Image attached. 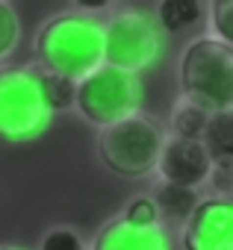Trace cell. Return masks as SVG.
<instances>
[{"instance_id":"cell-14","label":"cell","mask_w":233,"mask_h":250,"mask_svg":"<svg viewBox=\"0 0 233 250\" xmlns=\"http://www.w3.org/2000/svg\"><path fill=\"white\" fill-rule=\"evenodd\" d=\"M204 3L201 0H163L157 6V18H160V27L168 30V33H180L186 27H192L195 21H201L204 15Z\"/></svg>"},{"instance_id":"cell-12","label":"cell","mask_w":233,"mask_h":250,"mask_svg":"<svg viewBox=\"0 0 233 250\" xmlns=\"http://www.w3.org/2000/svg\"><path fill=\"white\" fill-rule=\"evenodd\" d=\"M201 145L207 147L210 159H233V109L210 112Z\"/></svg>"},{"instance_id":"cell-20","label":"cell","mask_w":233,"mask_h":250,"mask_svg":"<svg viewBox=\"0 0 233 250\" xmlns=\"http://www.w3.org/2000/svg\"><path fill=\"white\" fill-rule=\"evenodd\" d=\"M0 250H24V247H15V244H0Z\"/></svg>"},{"instance_id":"cell-1","label":"cell","mask_w":233,"mask_h":250,"mask_svg":"<svg viewBox=\"0 0 233 250\" xmlns=\"http://www.w3.org/2000/svg\"><path fill=\"white\" fill-rule=\"evenodd\" d=\"M36 56L45 71L80 83L103 62V27L80 12L53 15L36 36Z\"/></svg>"},{"instance_id":"cell-6","label":"cell","mask_w":233,"mask_h":250,"mask_svg":"<svg viewBox=\"0 0 233 250\" xmlns=\"http://www.w3.org/2000/svg\"><path fill=\"white\" fill-rule=\"evenodd\" d=\"M142 88L133 74H121L115 68H94L77 83V109L86 121L97 127H109L115 121H124L136 112Z\"/></svg>"},{"instance_id":"cell-16","label":"cell","mask_w":233,"mask_h":250,"mask_svg":"<svg viewBox=\"0 0 233 250\" xmlns=\"http://www.w3.org/2000/svg\"><path fill=\"white\" fill-rule=\"evenodd\" d=\"M210 21H212V36L233 47V0H212Z\"/></svg>"},{"instance_id":"cell-5","label":"cell","mask_w":233,"mask_h":250,"mask_svg":"<svg viewBox=\"0 0 233 250\" xmlns=\"http://www.w3.org/2000/svg\"><path fill=\"white\" fill-rule=\"evenodd\" d=\"M163 50L160 27L136 9L115 12L103 27V62L121 74H139L157 62Z\"/></svg>"},{"instance_id":"cell-3","label":"cell","mask_w":233,"mask_h":250,"mask_svg":"<svg viewBox=\"0 0 233 250\" xmlns=\"http://www.w3.org/2000/svg\"><path fill=\"white\" fill-rule=\"evenodd\" d=\"M165 136L160 124L151 121L148 115H127L124 121H115L100 130L97 139V153L103 165L121 177H145L157 171L160 153H163Z\"/></svg>"},{"instance_id":"cell-19","label":"cell","mask_w":233,"mask_h":250,"mask_svg":"<svg viewBox=\"0 0 233 250\" xmlns=\"http://www.w3.org/2000/svg\"><path fill=\"white\" fill-rule=\"evenodd\" d=\"M39 250H86V244H83V238H80L77 229L56 227V229H50V232L42 238Z\"/></svg>"},{"instance_id":"cell-15","label":"cell","mask_w":233,"mask_h":250,"mask_svg":"<svg viewBox=\"0 0 233 250\" xmlns=\"http://www.w3.org/2000/svg\"><path fill=\"white\" fill-rule=\"evenodd\" d=\"M121 221H124L127 227H139V229H145V227H160V212H157V206H154L151 197H133V200L124 206Z\"/></svg>"},{"instance_id":"cell-11","label":"cell","mask_w":233,"mask_h":250,"mask_svg":"<svg viewBox=\"0 0 233 250\" xmlns=\"http://www.w3.org/2000/svg\"><path fill=\"white\" fill-rule=\"evenodd\" d=\"M36 71V83H39V94H42V103L47 106V112H65L77 103V83L62 77V74H53V71H45V68H33Z\"/></svg>"},{"instance_id":"cell-10","label":"cell","mask_w":233,"mask_h":250,"mask_svg":"<svg viewBox=\"0 0 233 250\" xmlns=\"http://www.w3.org/2000/svg\"><path fill=\"white\" fill-rule=\"evenodd\" d=\"M151 200H154V206L160 212V221L168 218V221L186 224L189 215L198 206V191L195 188H183V186H171V183H160Z\"/></svg>"},{"instance_id":"cell-13","label":"cell","mask_w":233,"mask_h":250,"mask_svg":"<svg viewBox=\"0 0 233 250\" xmlns=\"http://www.w3.org/2000/svg\"><path fill=\"white\" fill-rule=\"evenodd\" d=\"M207 121H210V112L201 109L198 103H192L189 97H177L174 106H171V130L177 139H198L204 136V127H207Z\"/></svg>"},{"instance_id":"cell-7","label":"cell","mask_w":233,"mask_h":250,"mask_svg":"<svg viewBox=\"0 0 233 250\" xmlns=\"http://www.w3.org/2000/svg\"><path fill=\"white\" fill-rule=\"evenodd\" d=\"M180 241L186 250H233V200H198Z\"/></svg>"},{"instance_id":"cell-9","label":"cell","mask_w":233,"mask_h":250,"mask_svg":"<svg viewBox=\"0 0 233 250\" xmlns=\"http://www.w3.org/2000/svg\"><path fill=\"white\" fill-rule=\"evenodd\" d=\"M92 250H171V241L163 227L139 229V227H127L121 218H115L100 227Z\"/></svg>"},{"instance_id":"cell-4","label":"cell","mask_w":233,"mask_h":250,"mask_svg":"<svg viewBox=\"0 0 233 250\" xmlns=\"http://www.w3.org/2000/svg\"><path fill=\"white\" fill-rule=\"evenodd\" d=\"M50 112L42 103L33 68H0V139L30 142L47 130Z\"/></svg>"},{"instance_id":"cell-18","label":"cell","mask_w":233,"mask_h":250,"mask_svg":"<svg viewBox=\"0 0 233 250\" xmlns=\"http://www.w3.org/2000/svg\"><path fill=\"white\" fill-rule=\"evenodd\" d=\"M18 33H21V27H18L15 6L0 0V59L12 53V47L18 44Z\"/></svg>"},{"instance_id":"cell-8","label":"cell","mask_w":233,"mask_h":250,"mask_svg":"<svg viewBox=\"0 0 233 250\" xmlns=\"http://www.w3.org/2000/svg\"><path fill=\"white\" fill-rule=\"evenodd\" d=\"M210 153L198 139H165L157 171H160V183H171V186H183V188H198L207 183L210 174Z\"/></svg>"},{"instance_id":"cell-17","label":"cell","mask_w":233,"mask_h":250,"mask_svg":"<svg viewBox=\"0 0 233 250\" xmlns=\"http://www.w3.org/2000/svg\"><path fill=\"white\" fill-rule=\"evenodd\" d=\"M207 183L212 188V197L233 200V159H212Z\"/></svg>"},{"instance_id":"cell-2","label":"cell","mask_w":233,"mask_h":250,"mask_svg":"<svg viewBox=\"0 0 233 250\" xmlns=\"http://www.w3.org/2000/svg\"><path fill=\"white\" fill-rule=\"evenodd\" d=\"M183 97L207 112L233 109V47L215 36H198L180 56Z\"/></svg>"}]
</instances>
